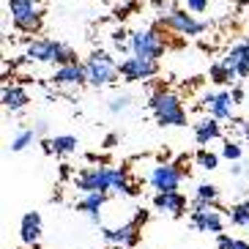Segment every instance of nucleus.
I'll return each mask as SVG.
<instances>
[{
	"mask_svg": "<svg viewBox=\"0 0 249 249\" xmlns=\"http://www.w3.org/2000/svg\"><path fill=\"white\" fill-rule=\"evenodd\" d=\"M77 189L85 192H118V195H137V186L129 183L124 167H85L77 176Z\"/></svg>",
	"mask_w": 249,
	"mask_h": 249,
	"instance_id": "nucleus-1",
	"label": "nucleus"
},
{
	"mask_svg": "<svg viewBox=\"0 0 249 249\" xmlns=\"http://www.w3.org/2000/svg\"><path fill=\"white\" fill-rule=\"evenodd\" d=\"M151 112L159 126H186V110L181 99L167 88H156L151 93Z\"/></svg>",
	"mask_w": 249,
	"mask_h": 249,
	"instance_id": "nucleus-2",
	"label": "nucleus"
},
{
	"mask_svg": "<svg viewBox=\"0 0 249 249\" xmlns=\"http://www.w3.org/2000/svg\"><path fill=\"white\" fill-rule=\"evenodd\" d=\"M25 58L38 60V63H58V66H63V63H77V52L69 50L60 41H55V38H36V41L28 44Z\"/></svg>",
	"mask_w": 249,
	"mask_h": 249,
	"instance_id": "nucleus-3",
	"label": "nucleus"
},
{
	"mask_svg": "<svg viewBox=\"0 0 249 249\" xmlns=\"http://www.w3.org/2000/svg\"><path fill=\"white\" fill-rule=\"evenodd\" d=\"M85 74H88V82L96 88H104V85H112V82L121 77V66L115 63L110 52L104 50H93L85 60Z\"/></svg>",
	"mask_w": 249,
	"mask_h": 249,
	"instance_id": "nucleus-4",
	"label": "nucleus"
},
{
	"mask_svg": "<svg viewBox=\"0 0 249 249\" xmlns=\"http://www.w3.org/2000/svg\"><path fill=\"white\" fill-rule=\"evenodd\" d=\"M11 22L22 33H38L41 30V8L38 0H8Z\"/></svg>",
	"mask_w": 249,
	"mask_h": 249,
	"instance_id": "nucleus-5",
	"label": "nucleus"
},
{
	"mask_svg": "<svg viewBox=\"0 0 249 249\" xmlns=\"http://www.w3.org/2000/svg\"><path fill=\"white\" fill-rule=\"evenodd\" d=\"M129 47H132V50H129L132 55H142V58L159 60L161 55H164V50H167V41H164V36L159 33V28H145V30H134Z\"/></svg>",
	"mask_w": 249,
	"mask_h": 249,
	"instance_id": "nucleus-6",
	"label": "nucleus"
},
{
	"mask_svg": "<svg viewBox=\"0 0 249 249\" xmlns=\"http://www.w3.org/2000/svg\"><path fill=\"white\" fill-rule=\"evenodd\" d=\"M161 25L170 30H176V33H181V36H200L208 28V22H203V19L195 17V11L186 14L183 8H173L167 14H161Z\"/></svg>",
	"mask_w": 249,
	"mask_h": 249,
	"instance_id": "nucleus-7",
	"label": "nucleus"
},
{
	"mask_svg": "<svg viewBox=\"0 0 249 249\" xmlns=\"http://www.w3.org/2000/svg\"><path fill=\"white\" fill-rule=\"evenodd\" d=\"M183 173L178 164H156L154 170H151V176H148V181H151V186H154L156 192H176L178 186H181L183 181Z\"/></svg>",
	"mask_w": 249,
	"mask_h": 249,
	"instance_id": "nucleus-8",
	"label": "nucleus"
},
{
	"mask_svg": "<svg viewBox=\"0 0 249 249\" xmlns=\"http://www.w3.org/2000/svg\"><path fill=\"white\" fill-rule=\"evenodd\" d=\"M159 71V63L151 58H142V55H132L121 63V77L129 82H137V80H148Z\"/></svg>",
	"mask_w": 249,
	"mask_h": 249,
	"instance_id": "nucleus-9",
	"label": "nucleus"
},
{
	"mask_svg": "<svg viewBox=\"0 0 249 249\" xmlns=\"http://www.w3.org/2000/svg\"><path fill=\"white\" fill-rule=\"evenodd\" d=\"M192 225L197 227L200 233H222V213L213 208V205H203V208H195L192 211Z\"/></svg>",
	"mask_w": 249,
	"mask_h": 249,
	"instance_id": "nucleus-10",
	"label": "nucleus"
},
{
	"mask_svg": "<svg viewBox=\"0 0 249 249\" xmlns=\"http://www.w3.org/2000/svg\"><path fill=\"white\" fill-rule=\"evenodd\" d=\"M203 104L208 107L213 118H219V121H227V118H233V107H235V99L230 90H216V93H208L203 99Z\"/></svg>",
	"mask_w": 249,
	"mask_h": 249,
	"instance_id": "nucleus-11",
	"label": "nucleus"
},
{
	"mask_svg": "<svg viewBox=\"0 0 249 249\" xmlns=\"http://www.w3.org/2000/svg\"><path fill=\"white\" fill-rule=\"evenodd\" d=\"M222 63H227V66L233 69L241 80H244V77H249V38H244L241 44L230 47V50L225 52Z\"/></svg>",
	"mask_w": 249,
	"mask_h": 249,
	"instance_id": "nucleus-12",
	"label": "nucleus"
},
{
	"mask_svg": "<svg viewBox=\"0 0 249 249\" xmlns=\"http://www.w3.org/2000/svg\"><path fill=\"white\" fill-rule=\"evenodd\" d=\"M154 208L161 213H170V216H181L186 211V197H183L181 192H156L154 197Z\"/></svg>",
	"mask_w": 249,
	"mask_h": 249,
	"instance_id": "nucleus-13",
	"label": "nucleus"
},
{
	"mask_svg": "<svg viewBox=\"0 0 249 249\" xmlns=\"http://www.w3.org/2000/svg\"><path fill=\"white\" fill-rule=\"evenodd\" d=\"M52 82L55 85H82V82H88L85 63H63V66H58L55 74H52Z\"/></svg>",
	"mask_w": 249,
	"mask_h": 249,
	"instance_id": "nucleus-14",
	"label": "nucleus"
},
{
	"mask_svg": "<svg viewBox=\"0 0 249 249\" xmlns=\"http://www.w3.org/2000/svg\"><path fill=\"white\" fill-rule=\"evenodd\" d=\"M104 238H107L110 244H118V247L132 249L134 244L140 241V227H137V222H129V225L112 227V230H104Z\"/></svg>",
	"mask_w": 249,
	"mask_h": 249,
	"instance_id": "nucleus-15",
	"label": "nucleus"
},
{
	"mask_svg": "<svg viewBox=\"0 0 249 249\" xmlns=\"http://www.w3.org/2000/svg\"><path fill=\"white\" fill-rule=\"evenodd\" d=\"M19 238L28 247H36L38 244V238H41V216L36 211H30L22 216V222H19Z\"/></svg>",
	"mask_w": 249,
	"mask_h": 249,
	"instance_id": "nucleus-16",
	"label": "nucleus"
},
{
	"mask_svg": "<svg viewBox=\"0 0 249 249\" xmlns=\"http://www.w3.org/2000/svg\"><path fill=\"white\" fill-rule=\"evenodd\" d=\"M28 90L22 88V85H6L3 88V107H6L8 112H19L28 107Z\"/></svg>",
	"mask_w": 249,
	"mask_h": 249,
	"instance_id": "nucleus-17",
	"label": "nucleus"
},
{
	"mask_svg": "<svg viewBox=\"0 0 249 249\" xmlns=\"http://www.w3.org/2000/svg\"><path fill=\"white\" fill-rule=\"evenodd\" d=\"M222 134L219 129V118H203L200 124H195V140H197L200 145H208L211 140H216Z\"/></svg>",
	"mask_w": 249,
	"mask_h": 249,
	"instance_id": "nucleus-18",
	"label": "nucleus"
},
{
	"mask_svg": "<svg viewBox=\"0 0 249 249\" xmlns=\"http://www.w3.org/2000/svg\"><path fill=\"white\" fill-rule=\"evenodd\" d=\"M104 200H107V192H85V195H82V200L77 203V208H80V211H85L93 222H99V211H102Z\"/></svg>",
	"mask_w": 249,
	"mask_h": 249,
	"instance_id": "nucleus-19",
	"label": "nucleus"
},
{
	"mask_svg": "<svg viewBox=\"0 0 249 249\" xmlns=\"http://www.w3.org/2000/svg\"><path fill=\"white\" fill-rule=\"evenodd\" d=\"M41 145H44V151H47V154L66 156V154H71V151H77V137H71V134H60V137L44 140Z\"/></svg>",
	"mask_w": 249,
	"mask_h": 249,
	"instance_id": "nucleus-20",
	"label": "nucleus"
},
{
	"mask_svg": "<svg viewBox=\"0 0 249 249\" xmlns=\"http://www.w3.org/2000/svg\"><path fill=\"white\" fill-rule=\"evenodd\" d=\"M219 197V189L213 186V183H200L197 189H195V200L192 205L195 208H203V205H213V200Z\"/></svg>",
	"mask_w": 249,
	"mask_h": 249,
	"instance_id": "nucleus-21",
	"label": "nucleus"
},
{
	"mask_svg": "<svg viewBox=\"0 0 249 249\" xmlns=\"http://www.w3.org/2000/svg\"><path fill=\"white\" fill-rule=\"evenodd\" d=\"M235 77H238V74L227 66V63H222V60L211 66V80L216 82V85H227V82H233Z\"/></svg>",
	"mask_w": 249,
	"mask_h": 249,
	"instance_id": "nucleus-22",
	"label": "nucleus"
},
{
	"mask_svg": "<svg viewBox=\"0 0 249 249\" xmlns=\"http://www.w3.org/2000/svg\"><path fill=\"white\" fill-rule=\"evenodd\" d=\"M230 219H233V225L247 227V225H249V203L233 205V208H230Z\"/></svg>",
	"mask_w": 249,
	"mask_h": 249,
	"instance_id": "nucleus-23",
	"label": "nucleus"
},
{
	"mask_svg": "<svg viewBox=\"0 0 249 249\" xmlns=\"http://www.w3.org/2000/svg\"><path fill=\"white\" fill-rule=\"evenodd\" d=\"M195 159H197V164H200L203 170H216V167H219V156L211 154V151H205V148H200Z\"/></svg>",
	"mask_w": 249,
	"mask_h": 249,
	"instance_id": "nucleus-24",
	"label": "nucleus"
},
{
	"mask_svg": "<svg viewBox=\"0 0 249 249\" xmlns=\"http://www.w3.org/2000/svg\"><path fill=\"white\" fill-rule=\"evenodd\" d=\"M33 140H36V132H33V129H22V132L11 140V151H25Z\"/></svg>",
	"mask_w": 249,
	"mask_h": 249,
	"instance_id": "nucleus-25",
	"label": "nucleus"
},
{
	"mask_svg": "<svg viewBox=\"0 0 249 249\" xmlns=\"http://www.w3.org/2000/svg\"><path fill=\"white\" fill-rule=\"evenodd\" d=\"M219 249H249L247 241H238V238H230V235H219V241H216Z\"/></svg>",
	"mask_w": 249,
	"mask_h": 249,
	"instance_id": "nucleus-26",
	"label": "nucleus"
},
{
	"mask_svg": "<svg viewBox=\"0 0 249 249\" xmlns=\"http://www.w3.org/2000/svg\"><path fill=\"white\" fill-rule=\"evenodd\" d=\"M222 156H225V159H230V161H238V159H241V145H238V142H233V140H227L225 148H222Z\"/></svg>",
	"mask_w": 249,
	"mask_h": 249,
	"instance_id": "nucleus-27",
	"label": "nucleus"
},
{
	"mask_svg": "<svg viewBox=\"0 0 249 249\" xmlns=\"http://www.w3.org/2000/svg\"><path fill=\"white\" fill-rule=\"evenodd\" d=\"M129 102H132L129 96H118V99H112V102H110V112H124L126 107H129Z\"/></svg>",
	"mask_w": 249,
	"mask_h": 249,
	"instance_id": "nucleus-28",
	"label": "nucleus"
},
{
	"mask_svg": "<svg viewBox=\"0 0 249 249\" xmlns=\"http://www.w3.org/2000/svg\"><path fill=\"white\" fill-rule=\"evenodd\" d=\"M186 8L195 11V14H203L205 8H208V0H186Z\"/></svg>",
	"mask_w": 249,
	"mask_h": 249,
	"instance_id": "nucleus-29",
	"label": "nucleus"
},
{
	"mask_svg": "<svg viewBox=\"0 0 249 249\" xmlns=\"http://www.w3.org/2000/svg\"><path fill=\"white\" fill-rule=\"evenodd\" d=\"M134 8H137V3H126V6H118V8H115V17H118V19H126V17H129V11H134Z\"/></svg>",
	"mask_w": 249,
	"mask_h": 249,
	"instance_id": "nucleus-30",
	"label": "nucleus"
},
{
	"mask_svg": "<svg viewBox=\"0 0 249 249\" xmlns=\"http://www.w3.org/2000/svg\"><path fill=\"white\" fill-rule=\"evenodd\" d=\"M230 93H233V99H235V104H241L244 102V88H238V85H235L233 90H230Z\"/></svg>",
	"mask_w": 249,
	"mask_h": 249,
	"instance_id": "nucleus-31",
	"label": "nucleus"
},
{
	"mask_svg": "<svg viewBox=\"0 0 249 249\" xmlns=\"http://www.w3.org/2000/svg\"><path fill=\"white\" fill-rule=\"evenodd\" d=\"M235 124H238V129L244 132V137L249 140V124H247V121H235Z\"/></svg>",
	"mask_w": 249,
	"mask_h": 249,
	"instance_id": "nucleus-32",
	"label": "nucleus"
},
{
	"mask_svg": "<svg viewBox=\"0 0 249 249\" xmlns=\"http://www.w3.org/2000/svg\"><path fill=\"white\" fill-rule=\"evenodd\" d=\"M115 142H118V137H115V134H107V140H104V148H112Z\"/></svg>",
	"mask_w": 249,
	"mask_h": 249,
	"instance_id": "nucleus-33",
	"label": "nucleus"
},
{
	"mask_svg": "<svg viewBox=\"0 0 249 249\" xmlns=\"http://www.w3.org/2000/svg\"><path fill=\"white\" fill-rule=\"evenodd\" d=\"M164 3H167V0H151V6H156V8H161Z\"/></svg>",
	"mask_w": 249,
	"mask_h": 249,
	"instance_id": "nucleus-34",
	"label": "nucleus"
},
{
	"mask_svg": "<svg viewBox=\"0 0 249 249\" xmlns=\"http://www.w3.org/2000/svg\"><path fill=\"white\" fill-rule=\"evenodd\" d=\"M235 3H238V6H249V0H235Z\"/></svg>",
	"mask_w": 249,
	"mask_h": 249,
	"instance_id": "nucleus-35",
	"label": "nucleus"
},
{
	"mask_svg": "<svg viewBox=\"0 0 249 249\" xmlns=\"http://www.w3.org/2000/svg\"><path fill=\"white\" fill-rule=\"evenodd\" d=\"M112 249H126V247H118V244H115V247H112Z\"/></svg>",
	"mask_w": 249,
	"mask_h": 249,
	"instance_id": "nucleus-36",
	"label": "nucleus"
},
{
	"mask_svg": "<svg viewBox=\"0 0 249 249\" xmlns=\"http://www.w3.org/2000/svg\"><path fill=\"white\" fill-rule=\"evenodd\" d=\"M247 230H249V225H247Z\"/></svg>",
	"mask_w": 249,
	"mask_h": 249,
	"instance_id": "nucleus-37",
	"label": "nucleus"
}]
</instances>
